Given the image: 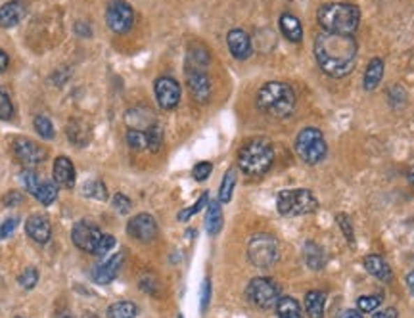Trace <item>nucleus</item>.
I'll return each mask as SVG.
<instances>
[{
	"label": "nucleus",
	"mask_w": 414,
	"mask_h": 318,
	"mask_svg": "<svg viewBox=\"0 0 414 318\" xmlns=\"http://www.w3.org/2000/svg\"><path fill=\"white\" fill-rule=\"evenodd\" d=\"M207 200H209V196H207V194H202V196H200V200H198L196 203L192 205V208L184 209V211H181V213H179V221H188L192 215L200 213V211H202V209L207 205Z\"/></svg>",
	"instance_id": "obj_38"
},
{
	"label": "nucleus",
	"mask_w": 414,
	"mask_h": 318,
	"mask_svg": "<svg viewBox=\"0 0 414 318\" xmlns=\"http://www.w3.org/2000/svg\"><path fill=\"white\" fill-rule=\"evenodd\" d=\"M372 318H397V309L390 307V309H385V311L376 312Z\"/></svg>",
	"instance_id": "obj_47"
},
{
	"label": "nucleus",
	"mask_w": 414,
	"mask_h": 318,
	"mask_svg": "<svg viewBox=\"0 0 414 318\" xmlns=\"http://www.w3.org/2000/svg\"><path fill=\"white\" fill-rule=\"evenodd\" d=\"M315 58L326 75L346 77L357 64V41L351 35L323 31L315 38Z\"/></svg>",
	"instance_id": "obj_1"
},
{
	"label": "nucleus",
	"mask_w": 414,
	"mask_h": 318,
	"mask_svg": "<svg viewBox=\"0 0 414 318\" xmlns=\"http://www.w3.org/2000/svg\"><path fill=\"white\" fill-rule=\"evenodd\" d=\"M35 198L38 200V203H43V205H52L56 198H58V186L50 182V180H43L40 186H38L37 194H35Z\"/></svg>",
	"instance_id": "obj_29"
},
{
	"label": "nucleus",
	"mask_w": 414,
	"mask_h": 318,
	"mask_svg": "<svg viewBox=\"0 0 414 318\" xmlns=\"http://www.w3.org/2000/svg\"><path fill=\"white\" fill-rule=\"evenodd\" d=\"M83 194L89 196V198H94V200L105 201L108 198V190H105V185L102 180H91V182H84L83 185Z\"/></svg>",
	"instance_id": "obj_32"
},
{
	"label": "nucleus",
	"mask_w": 414,
	"mask_h": 318,
	"mask_svg": "<svg viewBox=\"0 0 414 318\" xmlns=\"http://www.w3.org/2000/svg\"><path fill=\"white\" fill-rule=\"evenodd\" d=\"M274 163V148L265 138H251L238 152V167L249 177H261Z\"/></svg>",
	"instance_id": "obj_4"
},
{
	"label": "nucleus",
	"mask_w": 414,
	"mask_h": 318,
	"mask_svg": "<svg viewBox=\"0 0 414 318\" xmlns=\"http://www.w3.org/2000/svg\"><path fill=\"white\" fill-rule=\"evenodd\" d=\"M407 286H408V289H411V294L414 296V273H411L407 276Z\"/></svg>",
	"instance_id": "obj_51"
},
{
	"label": "nucleus",
	"mask_w": 414,
	"mask_h": 318,
	"mask_svg": "<svg viewBox=\"0 0 414 318\" xmlns=\"http://www.w3.org/2000/svg\"><path fill=\"white\" fill-rule=\"evenodd\" d=\"M186 85L192 98L200 104H205L211 98L209 75L202 67H186Z\"/></svg>",
	"instance_id": "obj_12"
},
{
	"label": "nucleus",
	"mask_w": 414,
	"mask_h": 318,
	"mask_svg": "<svg viewBox=\"0 0 414 318\" xmlns=\"http://www.w3.org/2000/svg\"><path fill=\"white\" fill-rule=\"evenodd\" d=\"M154 92L163 110H175L181 102V85L173 77H159L154 85Z\"/></svg>",
	"instance_id": "obj_13"
},
{
	"label": "nucleus",
	"mask_w": 414,
	"mask_h": 318,
	"mask_svg": "<svg viewBox=\"0 0 414 318\" xmlns=\"http://www.w3.org/2000/svg\"><path fill=\"white\" fill-rule=\"evenodd\" d=\"M25 232L27 236L37 242V244H46L50 236H52V226H50V221L43 217V215H31L27 222H25Z\"/></svg>",
	"instance_id": "obj_16"
},
{
	"label": "nucleus",
	"mask_w": 414,
	"mask_h": 318,
	"mask_svg": "<svg viewBox=\"0 0 414 318\" xmlns=\"http://www.w3.org/2000/svg\"><path fill=\"white\" fill-rule=\"evenodd\" d=\"M362 263H364L367 273H370L372 276H376V278H380V280L390 282L393 278L392 268H390V265H387L380 255H367Z\"/></svg>",
	"instance_id": "obj_20"
},
{
	"label": "nucleus",
	"mask_w": 414,
	"mask_h": 318,
	"mask_svg": "<svg viewBox=\"0 0 414 318\" xmlns=\"http://www.w3.org/2000/svg\"><path fill=\"white\" fill-rule=\"evenodd\" d=\"M113 208L115 211H119V213H128L131 208H133V201L128 200L125 194H115V198H113Z\"/></svg>",
	"instance_id": "obj_42"
},
{
	"label": "nucleus",
	"mask_w": 414,
	"mask_h": 318,
	"mask_svg": "<svg viewBox=\"0 0 414 318\" xmlns=\"http://www.w3.org/2000/svg\"><path fill=\"white\" fill-rule=\"evenodd\" d=\"M105 22H108V27L117 33V35H123V33H128L133 23H135V12L128 2L125 0H110L108 2V8H105Z\"/></svg>",
	"instance_id": "obj_9"
},
{
	"label": "nucleus",
	"mask_w": 414,
	"mask_h": 318,
	"mask_svg": "<svg viewBox=\"0 0 414 318\" xmlns=\"http://www.w3.org/2000/svg\"><path fill=\"white\" fill-rule=\"evenodd\" d=\"M324 305H326V296L323 291H309L305 296V312L309 318H324Z\"/></svg>",
	"instance_id": "obj_25"
},
{
	"label": "nucleus",
	"mask_w": 414,
	"mask_h": 318,
	"mask_svg": "<svg viewBox=\"0 0 414 318\" xmlns=\"http://www.w3.org/2000/svg\"><path fill=\"white\" fill-rule=\"evenodd\" d=\"M127 144L133 150H146L148 148V133L146 131H138V129H128Z\"/></svg>",
	"instance_id": "obj_33"
},
{
	"label": "nucleus",
	"mask_w": 414,
	"mask_h": 318,
	"mask_svg": "<svg viewBox=\"0 0 414 318\" xmlns=\"http://www.w3.org/2000/svg\"><path fill=\"white\" fill-rule=\"evenodd\" d=\"M75 33L79 35V37L87 38V37H91V35H92V29L84 22H77L75 23Z\"/></svg>",
	"instance_id": "obj_46"
},
{
	"label": "nucleus",
	"mask_w": 414,
	"mask_h": 318,
	"mask_svg": "<svg viewBox=\"0 0 414 318\" xmlns=\"http://www.w3.org/2000/svg\"><path fill=\"white\" fill-rule=\"evenodd\" d=\"M68 136L69 140L81 148V146H87L91 140V129H89V125H84L83 121H73L68 127Z\"/></svg>",
	"instance_id": "obj_26"
},
{
	"label": "nucleus",
	"mask_w": 414,
	"mask_h": 318,
	"mask_svg": "<svg viewBox=\"0 0 414 318\" xmlns=\"http://www.w3.org/2000/svg\"><path fill=\"white\" fill-rule=\"evenodd\" d=\"M234 185H236V171L228 169L226 171L225 178H223L221 190H219V201H221V203H228V201L232 200Z\"/></svg>",
	"instance_id": "obj_30"
},
{
	"label": "nucleus",
	"mask_w": 414,
	"mask_h": 318,
	"mask_svg": "<svg viewBox=\"0 0 414 318\" xmlns=\"http://www.w3.org/2000/svg\"><path fill=\"white\" fill-rule=\"evenodd\" d=\"M138 315V307L131 301H117L108 307L105 317L108 318H136Z\"/></svg>",
	"instance_id": "obj_28"
},
{
	"label": "nucleus",
	"mask_w": 414,
	"mask_h": 318,
	"mask_svg": "<svg viewBox=\"0 0 414 318\" xmlns=\"http://www.w3.org/2000/svg\"><path fill=\"white\" fill-rule=\"evenodd\" d=\"M14 117V104L10 100V94L0 87V119L2 121H10Z\"/></svg>",
	"instance_id": "obj_36"
},
{
	"label": "nucleus",
	"mask_w": 414,
	"mask_h": 318,
	"mask_svg": "<svg viewBox=\"0 0 414 318\" xmlns=\"http://www.w3.org/2000/svg\"><path fill=\"white\" fill-rule=\"evenodd\" d=\"M146 133H148V150L150 152H159L161 144H163V133H161L158 123H154Z\"/></svg>",
	"instance_id": "obj_37"
},
{
	"label": "nucleus",
	"mask_w": 414,
	"mask_h": 318,
	"mask_svg": "<svg viewBox=\"0 0 414 318\" xmlns=\"http://www.w3.org/2000/svg\"><path fill=\"white\" fill-rule=\"evenodd\" d=\"M17 282H20V286H22L23 289H33L38 282V270L35 266H27V268L20 274Z\"/></svg>",
	"instance_id": "obj_35"
},
{
	"label": "nucleus",
	"mask_w": 414,
	"mask_h": 318,
	"mask_svg": "<svg viewBox=\"0 0 414 318\" xmlns=\"http://www.w3.org/2000/svg\"><path fill=\"white\" fill-rule=\"evenodd\" d=\"M54 180L58 182V186H64V188H73L75 186V167H73V163H71L69 157H56V161H54Z\"/></svg>",
	"instance_id": "obj_19"
},
{
	"label": "nucleus",
	"mask_w": 414,
	"mask_h": 318,
	"mask_svg": "<svg viewBox=\"0 0 414 318\" xmlns=\"http://www.w3.org/2000/svg\"><path fill=\"white\" fill-rule=\"evenodd\" d=\"M127 232L131 238H135L138 242L148 244V242L156 240V236H158V222H156V219L148 213L135 215V217L128 221Z\"/></svg>",
	"instance_id": "obj_11"
},
{
	"label": "nucleus",
	"mask_w": 414,
	"mask_h": 318,
	"mask_svg": "<svg viewBox=\"0 0 414 318\" xmlns=\"http://www.w3.org/2000/svg\"><path fill=\"white\" fill-rule=\"evenodd\" d=\"M339 318H362L361 312L353 311V309H346V311L339 312Z\"/></svg>",
	"instance_id": "obj_49"
},
{
	"label": "nucleus",
	"mask_w": 414,
	"mask_h": 318,
	"mask_svg": "<svg viewBox=\"0 0 414 318\" xmlns=\"http://www.w3.org/2000/svg\"><path fill=\"white\" fill-rule=\"evenodd\" d=\"M71 240H73V244L84 253H92L96 252V247H98V242L102 240V232L96 224H92L91 221H77L73 224V230H71Z\"/></svg>",
	"instance_id": "obj_10"
},
{
	"label": "nucleus",
	"mask_w": 414,
	"mask_h": 318,
	"mask_svg": "<svg viewBox=\"0 0 414 318\" xmlns=\"http://www.w3.org/2000/svg\"><path fill=\"white\" fill-rule=\"evenodd\" d=\"M15 318H23V317H15Z\"/></svg>",
	"instance_id": "obj_54"
},
{
	"label": "nucleus",
	"mask_w": 414,
	"mask_h": 318,
	"mask_svg": "<svg viewBox=\"0 0 414 318\" xmlns=\"http://www.w3.org/2000/svg\"><path fill=\"white\" fill-rule=\"evenodd\" d=\"M179 318H182V317H179Z\"/></svg>",
	"instance_id": "obj_55"
},
{
	"label": "nucleus",
	"mask_w": 414,
	"mask_h": 318,
	"mask_svg": "<svg viewBox=\"0 0 414 318\" xmlns=\"http://www.w3.org/2000/svg\"><path fill=\"white\" fill-rule=\"evenodd\" d=\"M33 127H35V131H37V134L43 140H52L54 138V125L46 115H37L35 121H33Z\"/></svg>",
	"instance_id": "obj_31"
},
{
	"label": "nucleus",
	"mask_w": 414,
	"mask_h": 318,
	"mask_svg": "<svg viewBox=\"0 0 414 318\" xmlns=\"http://www.w3.org/2000/svg\"><path fill=\"white\" fill-rule=\"evenodd\" d=\"M246 296L259 309H272L280 299L279 286L271 278H253L248 284Z\"/></svg>",
	"instance_id": "obj_8"
},
{
	"label": "nucleus",
	"mask_w": 414,
	"mask_h": 318,
	"mask_svg": "<svg viewBox=\"0 0 414 318\" xmlns=\"http://www.w3.org/2000/svg\"><path fill=\"white\" fill-rule=\"evenodd\" d=\"M228 50L236 59H248L251 56V38L246 31L232 29L226 37Z\"/></svg>",
	"instance_id": "obj_17"
},
{
	"label": "nucleus",
	"mask_w": 414,
	"mask_h": 318,
	"mask_svg": "<svg viewBox=\"0 0 414 318\" xmlns=\"http://www.w3.org/2000/svg\"><path fill=\"white\" fill-rule=\"evenodd\" d=\"M382 77H384V62L380 58L370 59L369 67L364 71V90H374L382 82Z\"/></svg>",
	"instance_id": "obj_23"
},
{
	"label": "nucleus",
	"mask_w": 414,
	"mask_h": 318,
	"mask_svg": "<svg viewBox=\"0 0 414 318\" xmlns=\"http://www.w3.org/2000/svg\"><path fill=\"white\" fill-rule=\"evenodd\" d=\"M211 171H213V165H211L209 161H200L196 163V167L192 169V175H194V178H196L198 182H204V180L209 178Z\"/></svg>",
	"instance_id": "obj_41"
},
{
	"label": "nucleus",
	"mask_w": 414,
	"mask_h": 318,
	"mask_svg": "<svg viewBox=\"0 0 414 318\" xmlns=\"http://www.w3.org/2000/svg\"><path fill=\"white\" fill-rule=\"evenodd\" d=\"M211 301V280L205 278L204 280V289H202V311H205L209 307Z\"/></svg>",
	"instance_id": "obj_45"
},
{
	"label": "nucleus",
	"mask_w": 414,
	"mask_h": 318,
	"mask_svg": "<svg viewBox=\"0 0 414 318\" xmlns=\"http://www.w3.org/2000/svg\"><path fill=\"white\" fill-rule=\"evenodd\" d=\"M408 180H411V185L414 186V167L411 171H408Z\"/></svg>",
	"instance_id": "obj_52"
},
{
	"label": "nucleus",
	"mask_w": 414,
	"mask_h": 318,
	"mask_svg": "<svg viewBox=\"0 0 414 318\" xmlns=\"http://www.w3.org/2000/svg\"><path fill=\"white\" fill-rule=\"evenodd\" d=\"M257 108L265 115L274 119H284L292 115L295 110V92L294 89L282 81L265 82L257 92Z\"/></svg>",
	"instance_id": "obj_2"
},
{
	"label": "nucleus",
	"mask_w": 414,
	"mask_h": 318,
	"mask_svg": "<svg viewBox=\"0 0 414 318\" xmlns=\"http://www.w3.org/2000/svg\"><path fill=\"white\" fill-rule=\"evenodd\" d=\"M113 245H115V238H113L112 234H102V240L98 242V247H96L94 255H105V253L112 250Z\"/></svg>",
	"instance_id": "obj_44"
},
{
	"label": "nucleus",
	"mask_w": 414,
	"mask_h": 318,
	"mask_svg": "<svg viewBox=\"0 0 414 318\" xmlns=\"http://www.w3.org/2000/svg\"><path fill=\"white\" fill-rule=\"evenodd\" d=\"M14 154L27 169L37 167L40 163H45L46 159V150L43 146H38L37 142L27 140V138L14 140Z\"/></svg>",
	"instance_id": "obj_14"
},
{
	"label": "nucleus",
	"mask_w": 414,
	"mask_h": 318,
	"mask_svg": "<svg viewBox=\"0 0 414 318\" xmlns=\"http://www.w3.org/2000/svg\"><path fill=\"white\" fill-rule=\"evenodd\" d=\"M58 318H71V317H69L68 312H61V315H58Z\"/></svg>",
	"instance_id": "obj_53"
},
{
	"label": "nucleus",
	"mask_w": 414,
	"mask_h": 318,
	"mask_svg": "<svg viewBox=\"0 0 414 318\" xmlns=\"http://www.w3.org/2000/svg\"><path fill=\"white\" fill-rule=\"evenodd\" d=\"M25 15V4L22 0H10L0 6V29H10L22 22Z\"/></svg>",
	"instance_id": "obj_18"
},
{
	"label": "nucleus",
	"mask_w": 414,
	"mask_h": 318,
	"mask_svg": "<svg viewBox=\"0 0 414 318\" xmlns=\"http://www.w3.org/2000/svg\"><path fill=\"white\" fill-rule=\"evenodd\" d=\"M276 315L279 318H303L302 305L294 297H280L276 303Z\"/></svg>",
	"instance_id": "obj_27"
},
{
	"label": "nucleus",
	"mask_w": 414,
	"mask_h": 318,
	"mask_svg": "<svg viewBox=\"0 0 414 318\" xmlns=\"http://www.w3.org/2000/svg\"><path fill=\"white\" fill-rule=\"evenodd\" d=\"M380 303H382V299L378 296H362L359 297V311L362 312H372L376 311L378 307H380Z\"/></svg>",
	"instance_id": "obj_39"
},
{
	"label": "nucleus",
	"mask_w": 414,
	"mask_h": 318,
	"mask_svg": "<svg viewBox=\"0 0 414 318\" xmlns=\"http://www.w3.org/2000/svg\"><path fill=\"white\" fill-rule=\"evenodd\" d=\"M10 201H22V196H20L17 192L8 194L6 198H4V203H8V205H10Z\"/></svg>",
	"instance_id": "obj_50"
},
{
	"label": "nucleus",
	"mask_w": 414,
	"mask_h": 318,
	"mask_svg": "<svg viewBox=\"0 0 414 318\" xmlns=\"http://www.w3.org/2000/svg\"><path fill=\"white\" fill-rule=\"evenodd\" d=\"M295 152L303 163L307 165H316L326 157V140H324V134L315 129V127H307L303 129L302 133L297 134L295 138Z\"/></svg>",
	"instance_id": "obj_6"
},
{
	"label": "nucleus",
	"mask_w": 414,
	"mask_h": 318,
	"mask_svg": "<svg viewBox=\"0 0 414 318\" xmlns=\"http://www.w3.org/2000/svg\"><path fill=\"white\" fill-rule=\"evenodd\" d=\"M280 31L282 35L292 41V43H300L303 38V27L300 20L292 14H282L280 15Z\"/></svg>",
	"instance_id": "obj_21"
},
{
	"label": "nucleus",
	"mask_w": 414,
	"mask_h": 318,
	"mask_svg": "<svg viewBox=\"0 0 414 318\" xmlns=\"http://www.w3.org/2000/svg\"><path fill=\"white\" fill-rule=\"evenodd\" d=\"M123 259H125L123 253H115L113 257H110L105 263H102V265H98L92 270V280L96 282V284H102V286L115 280L121 270V265H123Z\"/></svg>",
	"instance_id": "obj_15"
},
{
	"label": "nucleus",
	"mask_w": 414,
	"mask_h": 318,
	"mask_svg": "<svg viewBox=\"0 0 414 318\" xmlns=\"http://www.w3.org/2000/svg\"><path fill=\"white\" fill-rule=\"evenodd\" d=\"M303 259H305L307 266L313 268V270H320L326 265L324 250L320 245H316L315 242H307V244L303 245Z\"/></svg>",
	"instance_id": "obj_22"
},
{
	"label": "nucleus",
	"mask_w": 414,
	"mask_h": 318,
	"mask_svg": "<svg viewBox=\"0 0 414 318\" xmlns=\"http://www.w3.org/2000/svg\"><path fill=\"white\" fill-rule=\"evenodd\" d=\"M17 224H20V219L17 217H10L6 221L0 224V240H4V238L12 236V232L17 229Z\"/></svg>",
	"instance_id": "obj_43"
},
{
	"label": "nucleus",
	"mask_w": 414,
	"mask_h": 318,
	"mask_svg": "<svg viewBox=\"0 0 414 318\" xmlns=\"http://www.w3.org/2000/svg\"><path fill=\"white\" fill-rule=\"evenodd\" d=\"M248 257L257 268H271L280 257V247L276 238L271 234H253L248 244Z\"/></svg>",
	"instance_id": "obj_7"
},
{
	"label": "nucleus",
	"mask_w": 414,
	"mask_h": 318,
	"mask_svg": "<svg viewBox=\"0 0 414 318\" xmlns=\"http://www.w3.org/2000/svg\"><path fill=\"white\" fill-rule=\"evenodd\" d=\"M22 182H23V186H25V190H27L31 196H35L38 190V186H40V182H43V180L38 178V175L33 169H25L22 173Z\"/></svg>",
	"instance_id": "obj_34"
},
{
	"label": "nucleus",
	"mask_w": 414,
	"mask_h": 318,
	"mask_svg": "<svg viewBox=\"0 0 414 318\" xmlns=\"http://www.w3.org/2000/svg\"><path fill=\"white\" fill-rule=\"evenodd\" d=\"M336 221H338L339 229L343 230V234H346L349 245H353L355 247V234H353V229H351V221H349V217H347L346 213H341L336 217Z\"/></svg>",
	"instance_id": "obj_40"
},
{
	"label": "nucleus",
	"mask_w": 414,
	"mask_h": 318,
	"mask_svg": "<svg viewBox=\"0 0 414 318\" xmlns=\"http://www.w3.org/2000/svg\"><path fill=\"white\" fill-rule=\"evenodd\" d=\"M316 17L320 27L328 33L353 35L361 22V10L349 2H330L318 8Z\"/></svg>",
	"instance_id": "obj_3"
},
{
	"label": "nucleus",
	"mask_w": 414,
	"mask_h": 318,
	"mask_svg": "<svg viewBox=\"0 0 414 318\" xmlns=\"http://www.w3.org/2000/svg\"><path fill=\"white\" fill-rule=\"evenodd\" d=\"M8 66H10V59H8L4 50H0V73H4V71L8 69Z\"/></svg>",
	"instance_id": "obj_48"
},
{
	"label": "nucleus",
	"mask_w": 414,
	"mask_h": 318,
	"mask_svg": "<svg viewBox=\"0 0 414 318\" xmlns=\"http://www.w3.org/2000/svg\"><path fill=\"white\" fill-rule=\"evenodd\" d=\"M221 226H223V209H221V201H211V203H207L205 229L209 232V236H217Z\"/></svg>",
	"instance_id": "obj_24"
},
{
	"label": "nucleus",
	"mask_w": 414,
	"mask_h": 318,
	"mask_svg": "<svg viewBox=\"0 0 414 318\" xmlns=\"http://www.w3.org/2000/svg\"><path fill=\"white\" fill-rule=\"evenodd\" d=\"M318 201L315 194L307 188H294V190H282L276 198V209L284 217H300L316 211Z\"/></svg>",
	"instance_id": "obj_5"
}]
</instances>
